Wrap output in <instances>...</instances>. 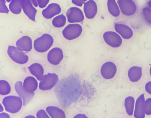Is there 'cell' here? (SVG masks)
I'll list each match as a JSON object with an SVG mask.
<instances>
[{"label":"cell","instance_id":"obj_1","mask_svg":"<svg viewBox=\"0 0 151 118\" xmlns=\"http://www.w3.org/2000/svg\"><path fill=\"white\" fill-rule=\"evenodd\" d=\"M53 42V39L51 35L48 33H45L34 41V47L38 52H45L50 48Z\"/></svg>","mask_w":151,"mask_h":118},{"label":"cell","instance_id":"obj_2","mask_svg":"<svg viewBox=\"0 0 151 118\" xmlns=\"http://www.w3.org/2000/svg\"><path fill=\"white\" fill-rule=\"evenodd\" d=\"M22 101L21 97L10 96L4 98L2 104L6 111L15 113L19 111L21 109L23 104Z\"/></svg>","mask_w":151,"mask_h":118},{"label":"cell","instance_id":"obj_3","mask_svg":"<svg viewBox=\"0 0 151 118\" xmlns=\"http://www.w3.org/2000/svg\"><path fill=\"white\" fill-rule=\"evenodd\" d=\"M7 53L10 58L18 64H24L28 60L29 58L27 55L17 46H9Z\"/></svg>","mask_w":151,"mask_h":118},{"label":"cell","instance_id":"obj_4","mask_svg":"<svg viewBox=\"0 0 151 118\" xmlns=\"http://www.w3.org/2000/svg\"><path fill=\"white\" fill-rule=\"evenodd\" d=\"M82 31V27L80 25L73 23L68 25L63 29L62 34L67 40H72L79 37Z\"/></svg>","mask_w":151,"mask_h":118},{"label":"cell","instance_id":"obj_5","mask_svg":"<svg viewBox=\"0 0 151 118\" xmlns=\"http://www.w3.org/2000/svg\"><path fill=\"white\" fill-rule=\"evenodd\" d=\"M103 38L105 42L112 47H119L122 43V37L117 33L113 31L105 32L103 34Z\"/></svg>","mask_w":151,"mask_h":118},{"label":"cell","instance_id":"obj_6","mask_svg":"<svg viewBox=\"0 0 151 118\" xmlns=\"http://www.w3.org/2000/svg\"><path fill=\"white\" fill-rule=\"evenodd\" d=\"M58 79V75L56 74L48 73L44 75L40 80L39 88L43 90L50 89L56 85Z\"/></svg>","mask_w":151,"mask_h":118},{"label":"cell","instance_id":"obj_7","mask_svg":"<svg viewBox=\"0 0 151 118\" xmlns=\"http://www.w3.org/2000/svg\"><path fill=\"white\" fill-rule=\"evenodd\" d=\"M66 15L68 22L72 23L81 22L84 19L82 11L76 7H72L69 9L66 12Z\"/></svg>","mask_w":151,"mask_h":118},{"label":"cell","instance_id":"obj_8","mask_svg":"<svg viewBox=\"0 0 151 118\" xmlns=\"http://www.w3.org/2000/svg\"><path fill=\"white\" fill-rule=\"evenodd\" d=\"M120 11L124 15L131 16L134 14L137 10V7L131 0H119L118 1Z\"/></svg>","mask_w":151,"mask_h":118},{"label":"cell","instance_id":"obj_9","mask_svg":"<svg viewBox=\"0 0 151 118\" xmlns=\"http://www.w3.org/2000/svg\"><path fill=\"white\" fill-rule=\"evenodd\" d=\"M14 88L18 94L22 98L24 106L28 104L34 95V92L28 93L24 89L22 82L20 81L17 82L14 85Z\"/></svg>","mask_w":151,"mask_h":118},{"label":"cell","instance_id":"obj_10","mask_svg":"<svg viewBox=\"0 0 151 118\" xmlns=\"http://www.w3.org/2000/svg\"><path fill=\"white\" fill-rule=\"evenodd\" d=\"M117 68L115 64L111 62L104 63L101 69V73L105 79H110L113 78L116 74Z\"/></svg>","mask_w":151,"mask_h":118},{"label":"cell","instance_id":"obj_11","mask_svg":"<svg viewBox=\"0 0 151 118\" xmlns=\"http://www.w3.org/2000/svg\"><path fill=\"white\" fill-rule=\"evenodd\" d=\"M63 57L62 50L58 47H54L50 50L47 55V59L50 64L58 65L60 63Z\"/></svg>","mask_w":151,"mask_h":118},{"label":"cell","instance_id":"obj_12","mask_svg":"<svg viewBox=\"0 0 151 118\" xmlns=\"http://www.w3.org/2000/svg\"><path fill=\"white\" fill-rule=\"evenodd\" d=\"M114 28L116 32L124 39H129L133 35L132 30L129 26L124 24L115 23Z\"/></svg>","mask_w":151,"mask_h":118},{"label":"cell","instance_id":"obj_13","mask_svg":"<svg viewBox=\"0 0 151 118\" xmlns=\"http://www.w3.org/2000/svg\"><path fill=\"white\" fill-rule=\"evenodd\" d=\"M83 10L86 17L92 19L95 17L98 11V7L96 2L93 0H89L84 4Z\"/></svg>","mask_w":151,"mask_h":118},{"label":"cell","instance_id":"obj_14","mask_svg":"<svg viewBox=\"0 0 151 118\" xmlns=\"http://www.w3.org/2000/svg\"><path fill=\"white\" fill-rule=\"evenodd\" d=\"M60 6L57 3H51L44 9L42 12V14L44 17L49 19L58 14L61 12Z\"/></svg>","mask_w":151,"mask_h":118},{"label":"cell","instance_id":"obj_15","mask_svg":"<svg viewBox=\"0 0 151 118\" xmlns=\"http://www.w3.org/2000/svg\"><path fill=\"white\" fill-rule=\"evenodd\" d=\"M16 45L17 47L23 51H29L32 47V40L29 36H23L17 40Z\"/></svg>","mask_w":151,"mask_h":118},{"label":"cell","instance_id":"obj_16","mask_svg":"<svg viewBox=\"0 0 151 118\" xmlns=\"http://www.w3.org/2000/svg\"><path fill=\"white\" fill-rule=\"evenodd\" d=\"M29 0H24L22 8L24 12L31 20L35 21L37 10Z\"/></svg>","mask_w":151,"mask_h":118},{"label":"cell","instance_id":"obj_17","mask_svg":"<svg viewBox=\"0 0 151 118\" xmlns=\"http://www.w3.org/2000/svg\"><path fill=\"white\" fill-rule=\"evenodd\" d=\"M145 99L144 94H141L137 99L135 105L134 116L136 118L144 117V104Z\"/></svg>","mask_w":151,"mask_h":118},{"label":"cell","instance_id":"obj_18","mask_svg":"<svg viewBox=\"0 0 151 118\" xmlns=\"http://www.w3.org/2000/svg\"><path fill=\"white\" fill-rule=\"evenodd\" d=\"M23 86L27 92L28 93H32L37 89L38 83L34 77L29 76L24 79Z\"/></svg>","mask_w":151,"mask_h":118},{"label":"cell","instance_id":"obj_19","mask_svg":"<svg viewBox=\"0 0 151 118\" xmlns=\"http://www.w3.org/2000/svg\"><path fill=\"white\" fill-rule=\"evenodd\" d=\"M30 73L38 80H40L43 76L44 69L40 64L35 63L28 67Z\"/></svg>","mask_w":151,"mask_h":118},{"label":"cell","instance_id":"obj_20","mask_svg":"<svg viewBox=\"0 0 151 118\" xmlns=\"http://www.w3.org/2000/svg\"><path fill=\"white\" fill-rule=\"evenodd\" d=\"M128 76L130 80L133 82L138 81L142 75V68L138 66L130 68L128 72Z\"/></svg>","mask_w":151,"mask_h":118},{"label":"cell","instance_id":"obj_21","mask_svg":"<svg viewBox=\"0 0 151 118\" xmlns=\"http://www.w3.org/2000/svg\"><path fill=\"white\" fill-rule=\"evenodd\" d=\"M49 116L52 118H65L64 112L61 109L54 106H49L46 109Z\"/></svg>","mask_w":151,"mask_h":118},{"label":"cell","instance_id":"obj_22","mask_svg":"<svg viewBox=\"0 0 151 118\" xmlns=\"http://www.w3.org/2000/svg\"><path fill=\"white\" fill-rule=\"evenodd\" d=\"M107 6L109 13L113 16L116 17L120 14V10L115 0H108Z\"/></svg>","mask_w":151,"mask_h":118},{"label":"cell","instance_id":"obj_23","mask_svg":"<svg viewBox=\"0 0 151 118\" xmlns=\"http://www.w3.org/2000/svg\"><path fill=\"white\" fill-rule=\"evenodd\" d=\"M23 1L24 0H12L9 6L10 11L15 14H19L22 9Z\"/></svg>","mask_w":151,"mask_h":118},{"label":"cell","instance_id":"obj_24","mask_svg":"<svg viewBox=\"0 0 151 118\" xmlns=\"http://www.w3.org/2000/svg\"><path fill=\"white\" fill-rule=\"evenodd\" d=\"M134 102V99L132 96H128L125 99V107L127 113L129 115H131L133 114Z\"/></svg>","mask_w":151,"mask_h":118},{"label":"cell","instance_id":"obj_25","mask_svg":"<svg viewBox=\"0 0 151 118\" xmlns=\"http://www.w3.org/2000/svg\"><path fill=\"white\" fill-rule=\"evenodd\" d=\"M66 22V17L63 14L56 16L52 20V23L54 26L60 28L64 26Z\"/></svg>","mask_w":151,"mask_h":118},{"label":"cell","instance_id":"obj_26","mask_svg":"<svg viewBox=\"0 0 151 118\" xmlns=\"http://www.w3.org/2000/svg\"><path fill=\"white\" fill-rule=\"evenodd\" d=\"M11 90V88L9 83L5 80H1L0 82V93L2 95L8 94Z\"/></svg>","mask_w":151,"mask_h":118},{"label":"cell","instance_id":"obj_27","mask_svg":"<svg viewBox=\"0 0 151 118\" xmlns=\"http://www.w3.org/2000/svg\"><path fill=\"white\" fill-rule=\"evenodd\" d=\"M142 13L145 22L151 25V9L149 7L144 8L142 10Z\"/></svg>","mask_w":151,"mask_h":118},{"label":"cell","instance_id":"obj_28","mask_svg":"<svg viewBox=\"0 0 151 118\" xmlns=\"http://www.w3.org/2000/svg\"><path fill=\"white\" fill-rule=\"evenodd\" d=\"M144 111L145 114L147 115L151 114V98H148L145 101Z\"/></svg>","mask_w":151,"mask_h":118},{"label":"cell","instance_id":"obj_29","mask_svg":"<svg viewBox=\"0 0 151 118\" xmlns=\"http://www.w3.org/2000/svg\"><path fill=\"white\" fill-rule=\"evenodd\" d=\"M5 0H0V12L1 13H8L9 10L5 4Z\"/></svg>","mask_w":151,"mask_h":118},{"label":"cell","instance_id":"obj_30","mask_svg":"<svg viewBox=\"0 0 151 118\" xmlns=\"http://www.w3.org/2000/svg\"><path fill=\"white\" fill-rule=\"evenodd\" d=\"M37 118H50L45 111L42 109L38 111L36 114Z\"/></svg>","mask_w":151,"mask_h":118},{"label":"cell","instance_id":"obj_31","mask_svg":"<svg viewBox=\"0 0 151 118\" xmlns=\"http://www.w3.org/2000/svg\"><path fill=\"white\" fill-rule=\"evenodd\" d=\"M50 0H37L38 6L40 8L45 7L48 3Z\"/></svg>","mask_w":151,"mask_h":118},{"label":"cell","instance_id":"obj_32","mask_svg":"<svg viewBox=\"0 0 151 118\" xmlns=\"http://www.w3.org/2000/svg\"><path fill=\"white\" fill-rule=\"evenodd\" d=\"M88 0H71L72 3L78 7H81Z\"/></svg>","mask_w":151,"mask_h":118},{"label":"cell","instance_id":"obj_33","mask_svg":"<svg viewBox=\"0 0 151 118\" xmlns=\"http://www.w3.org/2000/svg\"><path fill=\"white\" fill-rule=\"evenodd\" d=\"M145 89L147 93L151 94V81L147 82L146 84Z\"/></svg>","mask_w":151,"mask_h":118},{"label":"cell","instance_id":"obj_34","mask_svg":"<svg viewBox=\"0 0 151 118\" xmlns=\"http://www.w3.org/2000/svg\"><path fill=\"white\" fill-rule=\"evenodd\" d=\"M10 117L9 114L3 112L0 114V118H9Z\"/></svg>","mask_w":151,"mask_h":118},{"label":"cell","instance_id":"obj_35","mask_svg":"<svg viewBox=\"0 0 151 118\" xmlns=\"http://www.w3.org/2000/svg\"><path fill=\"white\" fill-rule=\"evenodd\" d=\"M33 4V6L35 7H37L38 6L37 0H29Z\"/></svg>","mask_w":151,"mask_h":118},{"label":"cell","instance_id":"obj_36","mask_svg":"<svg viewBox=\"0 0 151 118\" xmlns=\"http://www.w3.org/2000/svg\"><path fill=\"white\" fill-rule=\"evenodd\" d=\"M148 4L149 7L151 9V0L148 2Z\"/></svg>","mask_w":151,"mask_h":118},{"label":"cell","instance_id":"obj_37","mask_svg":"<svg viewBox=\"0 0 151 118\" xmlns=\"http://www.w3.org/2000/svg\"><path fill=\"white\" fill-rule=\"evenodd\" d=\"M25 117H26V118H35V117L33 116L29 115V116H27Z\"/></svg>","mask_w":151,"mask_h":118},{"label":"cell","instance_id":"obj_38","mask_svg":"<svg viewBox=\"0 0 151 118\" xmlns=\"http://www.w3.org/2000/svg\"><path fill=\"white\" fill-rule=\"evenodd\" d=\"M3 107L1 105V104H0V112L2 111H3Z\"/></svg>","mask_w":151,"mask_h":118},{"label":"cell","instance_id":"obj_39","mask_svg":"<svg viewBox=\"0 0 151 118\" xmlns=\"http://www.w3.org/2000/svg\"><path fill=\"white\" fill-rule=\"evenodd\" d=\"M150 75L151 76V66L150 67Z\"/></svg>","mask_w":151,"mask_h":118},{"label":"cell","instance_id":"obj_40","mask_svg":"<svg viewBox=\"0 0 151 118\" xmlns=\"http://www.w3.org/2000/svg\"><path fill=\"white\" fill-rule=\"evenodd\" d=\"M12 0H6L8 2H11Z\"/></svg>","mask_w":151,"mask_h":118},{"label":"cell","instance_id":"obj_41","mask_svg":"<svg viewBox=\"0 0 151 118\" xmlns=\"http://www.w3.org/2000/svg\"></svg>","mask_w":151,"mask_h":118}]
</instances>
